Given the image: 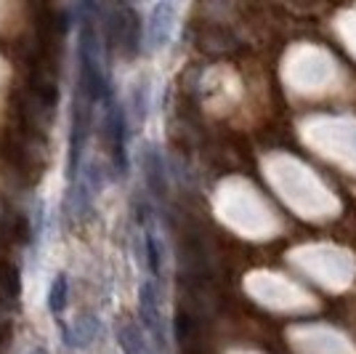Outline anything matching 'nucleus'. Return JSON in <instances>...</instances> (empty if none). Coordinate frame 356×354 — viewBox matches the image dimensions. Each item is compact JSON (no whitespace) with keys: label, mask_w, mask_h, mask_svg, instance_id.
<instances>
[{"label":"nucleus","mask_w":356,"mask_h":354,"mask_svg":"<svg viewBox=\"0 0 356 354\" xmlns=\"http://www.w3.org/2000/svg\"><path fill=\"white\" fill-rule=\"evenodd\" d=\"M138 309H141V320L152 333L154 344L165 346V323L163 311H160V301H157V285L152 280H144L138 288Z\"/></svg>","instance_id":"nucleus-1"},{"label":"nucleus","mask_w":356,"mask_h":354,"mask_svg":"<svg viewBox=\"0 0 356 354\" xmlns=\"http://www.w3.org/2000/svg\"><path fill=\"white\" fill-rule=\"evenodd\" d=\"M118 339H120V346H122V352L125 354H149L147 339H144V333L136 328V323L120 325Z\"/></svg>","instance_id":"nucleus-3"},{"label":"nucleus","mask_w":356,"mask_h":354,"mask_svg":"<svg viewBox=\"0 0 356 354\" xmlns=\"http://www.w3.org/2000/svg\"><path fill=\"white\" fill-rule=\"evenodd\" d=\"M144 251H147V266L154 277L163 275V251H160V240L154 232H144Z\"/></svg>","instance_id":"nucleus-4"},{"label":"nucleus","mask_w":356,"mask_h":354,"mask_svg":"<svg viewBox=\"0 0 356 354\" xmlns=\"http://www.w3.org/2000/svg\"><path fill=\"white\" fill-rule=\"evenodd\" d=\"M173 6H168V3H160V6H154V11H152V19H149V30H147V38L152 45H165L168 40V35H170V27H173V22H170V16H173Z\"/></svg>","instance_id":"nucleus-2"},{"label":"nucleus","mask_w":356,"mask_h":354,"mask_svg":"<svg viewBox=\"0 0 356 354\" xmlns=\"http://www.w3.org/2000/svg\"><path fill=\"white\" fill-rule=\"evenodd\" d=\"M67 307V275H56V280L48 291V309L54 314H61Z\"/></svg>","instance_id":"nucleus-5"},{"label":"nucleus","mask_w":356,"mask_h":354,"mask_svg":"<svg viewBox=\"0 0 356 354\" xmlns=\"http://www.w3.org/2000/svg\"><path fill=\"white\" fill-rule=\"evenodd\" d=\"M30 354H48V352H45V349H32Z\"/></svg>","instance_id":"nucleus-6"}]
</instances>
